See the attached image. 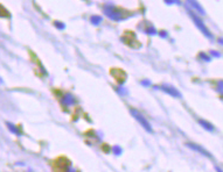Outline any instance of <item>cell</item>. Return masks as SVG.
Returning a JSON list of instances; mask_svg holds the SVG:
<instances>
[{
    "mask_svg": "<svg viewBox=\"0 0 223 172\" xmlns=\"http://www.w3.org/2000/svg\"><path fill=\"white\" fill-rule=\"evenodd\" d=\"M186 147L187 148H189V149H192V150H194V151H198V152H200L201 155H203V156H206V157H208V158H213L211 157V155L205 149V148H202V147H200L199 144H195V143H186Z\"/></svg>",
    "mask_w": 223,
    "mask_h": 172,
    "instance_id": "obj_5",
    "label": "cell"
},
{
    "mask_svg": "<svg viewBox=\"0 0 223 172\" xmlns=\"http://www.w3.org/2000/svg\"><path fill=\"white\" fill-rule=\"evenodd\" d=\"M210 53H211L213 56H215V57H220V56H221L218 51H214V50H211V51H210Z\"/></svg>",
    "mask_w": 223,
    "mask_h": 172,
    "instance_id": "obj_19",
    "label": "cell"
},
{
    "mask_svg": "<svg viewBox=\"0 0 223 172\" xmlns=\"http://www.w3.org/2000/svg\"><path fill=\"white\" fill-rule=\"evenodd\" d=\"M54 24L56 26V28H59V29H64L66 28V24L63 22H60V21H55Z\"/></svg>",
    "mask_w": 223,
    "mask_h": 172,
    "instance_id": "obj_14",
    "label": "cell"
},
{
    "mask_svg": "<svg viewBox=\"0 0 223 172\" xmlns=\"http://www.w3.org/2000/svg\"><path fill=\"white\" fill-rule=\"evenodd\" d=\"M159 35L161 37H167V36H168V33L165 32V30H161V32H159Z\"/></svg>",
    "mask_w": 223,
    "mask_h": 172,
    "instance_id": "obj_17",
    "label": "cell"
},
{
    "mask_svg": "<svg viewBox=\"0 0 223 172\" xmlns=\"http://www.w3.org/2000/svg\"><path fill=\"white\" fill-rule=\"evenodd\" d=\"M122 152H123V150H122V148H120V147H118V146L112 147V154H114L115 156H120V155H122Z\"/></svg>",
    "mask_w": 223,
    "mask_h": 172,
    "instance_id": "obj_12",
    "label": "cell"
},
{
    "mask_svg": "<svg viewBox=\"0 0 223 172\" xmlns=\"http://www.w3.org/2000/svg\"><path fill=\"white\" fill-rule=\"evenodd\" d=\"M90 21H91V23H92V24L98 26V24L103 21V18H102V16H98V15H92V16H91V19H90Z\"/></svg>",
    "mask_w": 223,
    "mask_h": 172,
    "instance_id": "obj_10",
    "label": "cell"
},
{
    "mask_svg": "<svg viewBox=\"0 0 223 172\" xmlns=\"http://www.w3.org/2000/svg\"><path fill=\"white\" fill-rule=\"evenodd\" d=\"M130 113H131V115L137 120V122H138V123H140V126H142L146 131H148V133H152V131H153L152 126L150 125V122L146 120V118L140 112L132 108V109H130Z\"/></svg>",
    "mask_w": 223,
    "mask_h": 172,
    "instance_id": "obj_2",
    "label": "cell"
},
{
    "mask_svg": "<svg viewBox=\"0 0 223 172\" xmlns=\"http://www.w3.org/2000/svg\"><path fill=\"white\" fill-rule=\"evenodd\" d=\"M218 91H220V93H222V81L218 83Z\"/></svg>",
    "mask_w": 223,
    "mask_h": 172,
    "instance_id": "obj_20",
    "label": "cell"
},
{
    "mask_svg": "<svg viewBox=\"0 0 223 172\" xmlns=\"http://www.w3.org/2000/svg\"><path fill=\"white\" fill-rule=\"evenodd\" d=\"M165 3L166 4H168V5H172V4H180V1L179 0H165Z\"/></svg>",
    "mask_w": 223,
    "mask_h": 172,
    "instance_id": "obj_15",
    "label": "cell"
},
{
    "mask_svg": "<svg viewBox=\"0 0 223 172\" xmlns=\"http://www.w3.org/2000/svg\"><path fill=\"white\" fill-rule=\"evenodd\" d=\"M0 84H4V80H3V78H0Z\"/></svg>",
    "mask_w": 223,
    "mask_h": 172,
    "instance_id": "obj_21",
    "label": "cell"
},
{
    "mask_svg": "<svg viewBox=\"0 0 223 172\" xmlns=\"http://www.w3.org/2000/svg\"><path fill=\"white\" fill-rule=\"evenodd\" d=\"M154 89H155V90H161V91H163L165 93L170 94V95H172V97H174V98H181V97H182L179 90H176L175 87H173V86H171V85H167V84L155 85Z\"/></svg>",
    "mask_w": 223,
    "mask_h": 172,
    "instance_id": "obj_4",
    "label": "cell"
},
{
    "mask_svg": "<svg viewBox=\"0 0 223 172\" xmlns=\"http://www.w3.org/2000/svg\"><path fill=\"white\" fill-rule=\"evenodd\" d=\"M199 57H200V58H202L203 61H206V62H210V61H211V58H210V57H209L207 53H205V52H200Z\"/></svg>",
    "mask_w": 223,
    "mask_h": 172,
    "instance_id": "obj_13",
    "label": "cell"
},
{
    "mask_svg": "<svg viewBox=\"0 0 223 172\" xmlns=\"http://www.w3.org/2000/svg\"><path fill=\"white\" fill-rule=\"evenodd\" d=\"M62 104H64L66 106H70V105H75L76 104V99L71 93H66L63 99H62Z\"/></svg>",
    "mask_w": 223,
    "mask_h": 172,
    "instance_id": "obj_7",
    "label": "cell"
},
{
    "mask_svg": "<svg viewBox=\"0 0 223 172\" xmlns=\"http://www.w3.org/2000/svg\"><path fill=\"white\" fill-rule=\"evenodd\" d=\"M103 12L107 18H110L114 21H120V20H124L126 18V15L120 9H117L114 6H105L103 8Z\"/></svg>",
    "mask_w": 223,
    "mask_h": 172,
    "instance_id": "obj_1",
    "label": "cell"
},
{
    "mask_svg": "<svg viewBox=\"0 0 223 172\" xmlns=\"http://www.w3.org/2000/svg\"><path fill=\"white\" fill-rule=\"evenodd\" d=\"M140 84H142L143 86H150V85H151V81H150V80H143V81H140Z\"/></svg>",
    "mask_w": 223,
    "mask_h": 172,
    "instance_id": "obj_18",
    "label": "cell"
},
{
    "mask_svg": "<svg viewBox=\"0 0 223 172\" xmlns=\"http://www.w3.org/2000/svg\"><path fill=\"white\" fill-rule=\"evenodd\" d=\"M188 14L190 15L192 20L194 21V23H195V24H196V27H198L199 29L202 32V34H203L206 37H208V39H210V40H211V39H213V34L209 32V29H208V28L206 27V24L203 23V21H202V20H201L199 16H196V15H195L194 13H192L190 11H188Z\"/></svg>",
    "mask_w": 223,
    "mask_h": 172,
    "instance_id": "obj_3",
    "label": "cell"
},
{
    "mask_svg": "<svg viewBox=\"0 0 223 172\" xmlns=\"http://www.w3.org/2000/svg\"><path fill=\"white\" fill-rule=\"evenodd\" d=\"M145 33H146L147 35H157V34H158L157 29H155L153 26H148L146 29H145Z\"/></svg>",
    "mask_w": 223,
    "mask_h": 172,
    "instance_id": "obj_11",
    "label": "cell"
},
{
    "mask_svg": "<svg viewBox=\"0 0 223 172\" xmlns=\"http://www.w3.org/2000/svg\"><path fill=\"white\" fill-rule=\"evenodd\" d=\"M187 3L189 4V6H192L195 11H198L200 14H202V15H205L206 14V12H205V9H203V7L196 1V0H187Z\"/></svg>",
    "mask_w": 223,
    "mask_h": 172,
    "instance_id": "obj_6",
    "label": "cell"
},
{
    "mask_svg": "<svg viewBox=\"0 0 223 172\" xmlns=\"http://www.w3.org/2000/svg\"><path fill=\"white\" fill-rule=\"evenodd\" d=\"M6 126H7V128H8V130L11 131V133H13V134H15L16 136H21L22 135V133H21V130L15 126V125H13L12 122H6Z\"/></svg>",
    "mask_w": 223,
    "mask_h": 172,
    "instance_id": "obj_9",
    "label": "cell"
},
{
    "mask_svg": "<svg viewBox=\"0 0 223 172\" xmlns=\"http://www.w3.org/2000/svg\"><path fill=\"white\" fill-rule=\"evenodd\" d=\"M117 91H118V93H119V94H123V95H126V94H127V90H125V89L119 87Z\"/></svg>",
    "mask_w": 223,
    "mask_h": 172,
    "instance_id": "obj_16",
    "label": "cell"
},
{
    "mask_svg": "<svg viewBox=\"0 0 223 172\" xmlns=\"http://www.w3.org/2000/svg\"><path fill=\"white\" fill-rule=\"evenodd\" d=\"M199 125H200L202 128H205L206 130H208V131H214V130H215V127H214L210 122H208V121H206V120L200 119V120H199Z\"/></svg>",
    "mask_w": 223,
    "mask_h": 172,
    "instance_id": "obj_8",
    "label": "cell"
}]
</instances>
